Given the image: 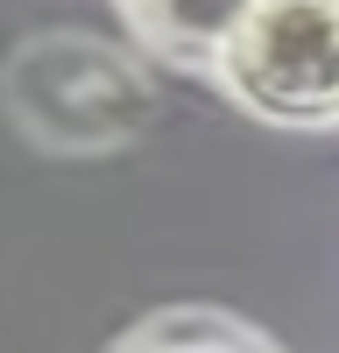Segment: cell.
<instances>
[{
  "instance_id": "obj_3",
  "label": "cell",
  "mask_w": 339,
  "mask_h": 353,
  "mask_svg": "<svg viewBox=\"0 0 339 353\" xmlns=\"http://www.w3.org/2000/svg\"><path fill=\"white\" fill-rule=\"evenodd\" d=\"M106 353H282L269 332H254L240 325V318H226V311H156V318H141L134 332H121Z\"/></svg>"
},
{
  "instance_id": "obj_1",
  "label": "cell",
  "mask_w": 339,
  "mask_h": 353,
  "mask_svg": "<svg viewBox=\"0 0 339 353\" xmlns=\"http://www.w3.org/2000/svg\"><path fill=\"white\" fill-rule=\"evenodd\" d=\"M205 71L269 121H339V0H254Z\"/></svg>"
},
{
  "instance_id": "obj_2",
  "label": "cell",
  "mask_w": 339,
  "mask_h": 353,
  "mask_svg": "<svg viewBox=\"0 0 339 353\" xmlns=\"http://www.w3.org/2000/svg\"><path fill=\"white\" fill-rule=\"evenodd\" d=\"M21 64L43 71V85H36V78H14V113H21L28 134L50 141V149H113V141L134 134L121 113L92 106V85H121V78H134L113 50L64 36V43H28Z\"/></svg>"
}]
</instances>
